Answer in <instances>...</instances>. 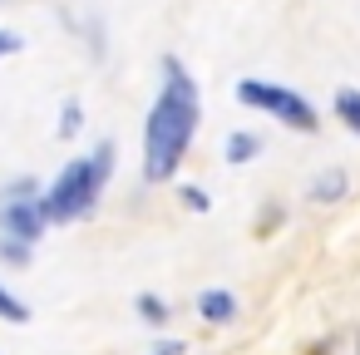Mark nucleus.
Listing matches in <instances>:
<instances>
[{"mask_svg": "<svg viewBox=\"0 0 360 355\" xmlns=\"http://www.w3.org/2000/svg\"><path fill=\"white\" fill-rule=\"evenodd\" d=\"M168 70V89L158 94L153 114H148V129H143V178L148 183H168L193 143V129H198V94H193V79L183 75L178 60L163 65Z\"/></svg>", "mask_w": 360, "mask_h": 355, "instance_id": "1", "label": "nucleus"}, {"mask_svg": "<svg viewBox=\"0 0 360 355\" xmlns=\"http://www.w3.org/2000/svg\"><path fill=\"white\" fill-rule=\"evenodd\" d=\"M109 168H114V143H99L94 158L70 163V168L50 183V193L40 198V217H45V222H70V217H79V212L99 198Z\"/></svg>", "mask_w": 360, "mask_h": 355, "instance_id": "2", "label": "nucleus"}, {"mask_svg": "<svg viewBox=\"0 0 360 355\" xmlns=\"http://www.w3.org/2000/svg\"><path fill=\"white\" fill-rule=\"evenodd\" d=\"M237 99H242V104H252V109H266V114H276L281 124H291V129H301V134H311V129H316V109H311L301 94L281 89V84L242 79V84H237Z\"/></svg>", "mask_w": 360, "mask_h": 355, "instance_id": "3", "label": "nucleus"}, {"mask_svg": "<svg viewBox=\"0 0 360 355\" xmlns=\"http://www.w3.org/2000/svg\"><path fill=\"white\" fill-rule=\"evenodd\" d=\"M40 227H45L40 207H30V202H6V232H11V237L35 242V237H40Z\"/></svg>", "mask_w": 360, "mask_h": 355, "instance_id": "4", "label": "nucleus"}, {"mask_svg": "<svg viewBox=\"0 0 360 355\" xmlns=\"http://www.w3.org/2000/svg\"><path fill=\"white\" fill-rule=\"evenodd\" d=\"M198 311H202V321H232V316H237V301H232L227 291H202Z\"/></svg>", "mask_w": 360, "mask_h": 355, "instance_id": "5", "label": "nucleus"}, {"mask_svg": "<svg viewBox=\"0 0 360 355\" xmlns=\"http://www.w3.org/2000/svg\"><path fill=\"white\" fill-rule=\"evenodd\" d=\"M335 114L345 119L350 134H360V89H340V94H335Z\"/></svg>", "mask_w": 360, "mask_h": 355, "instance_id": "6", "label": "nucleus"}, {"mask_svg": "<svg viewBox=\"0 0 360 355\" xmlns=\"http://www.w3.org/2000/svg\"><path fill=\"white\" fill-rule=\"evenodd\" d=\"M340 193H345V173H326V178L311 183V198H316V202H335Z\"/></svg>", "mask_w": 360, "mask_h": 355, "instance_id": "7", "label": "nucleus"}, {"mask_svg": "<svg viewBox=\"0 0 360 355\" xmlns=\"http://www.w3.org/2000/svg\"><path fill=\"white\" fill-rule=\"evenodd\" d=\"M257 148H262L257 134H232V138H227V163H247Z\"/></svg>", "mask_w": 360, "mask_h": 355, "instance_id": "8", "label": "nucleus"}, {"mask_svg": "<svg viewBox=\"0 0 360 355\" xmlns=\"http://www.w3.org/2000/svg\"><path fill=\"white\" fill-rule=\"evenodd\" d=\"M0 316H6V321H15V325H25L30 321V311H25V301H15L6 286H0Z\"/></svg>", "mask_w": 360, "mask_h": 355, "instance_id": "9", "label": "nucleus"}, {"mask_svg": "<svg viewBox=\"0 0 360 355\" xmlns=\"http://www.w3.org/2000/svg\"><path fill=\"white\" fill-rule=\"evenodd\" d=\"M139 311H143V321H153V325L168 321V306H163L158 296H139Z\"/></svg>", "mask_w": 360, "mask_h": 355, "instance_id": "10", "label": "nucleus"}, {"mask_svg": "<svg viewBox=\"0 0 360 355\" xmlns=\"http://www.w3.org/2000/svg\"><path fill=\"white\" fill-rule=\"evenodd\" d=\"M60 134H65V138H75V134H79V104H65V119H60Z\"/></svg>", "mask_w": 360, "mask_h": 355, "instance_id": "11", "label": "nucleus"}, {"mask_svg": "<svg viewBox=\"0 0 360 355\" xmlns=\"http://www.w3.org/2000/svg\"><path fill=\"white\" fill-rule=\"evenodd\" d=\"M0 257H11V262H25L30 252H25V242H0Z\"/></svg>", "mask_w": 360, "mask_h": 355, "instance_id": "12", "label": "nucleus"}, {"mask_svg": "<svg viewBox=\"0 0 360 355\" xmlns=\"http://www.w3.org/2000/svg\"><path fill=\"white\" fill-rule=\"evenodd\" d=\"M20 50V35H11V30H0V55H15Z\"/></svg>", "mask_w": 360, "mask_h": 355, "instance_id": "13", "label": "nucleus"}, {"mask_svg": "<svg viewBox=\"0 0 360 355\" xmlns=\"http://www.w3.org/2000/svg\"><path fill=\"white\" fill-rule=\"evenodd\" d=\"M183 198H188V207H198V212H202V207H207V198H202V193H198V188H183Z\"/></svg>", "mask_w": 360, "mask_h": 355, "instance_id": "14", "label": "nucleus"}, {"mask_svg": "<svg viewBox=\"0 0 360 355\" xmlns=\"http://www.w3.org/2000/svg\"><path fill=\"white\" fill-rule=\"evenodd\" d=\"M153 355H183V340H168V345H153Z\"/></svg>", "mask_w": 360, "mask_h": 355, "instance_id": "15", "label": "nucleus"}]
</instances>
